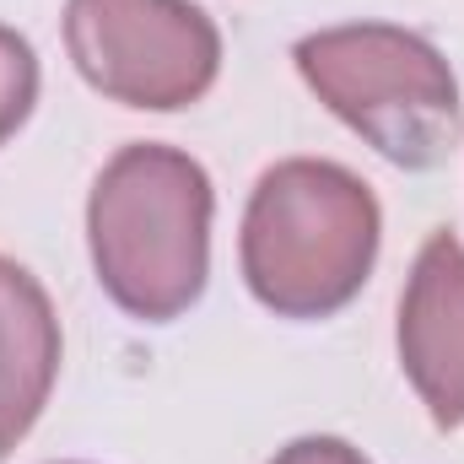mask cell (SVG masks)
<instances>
[{"mask_svg":"<svg viewBox=\"0 0 464 464\" xmlns=\"http://www.w3.org/2000/svg\"><path fill=\"white\" fill-rule=\"evenodd\" d=\"M400 367L421 394L427 416L464 427V243L432 232L400 297Z\"/></svg>","mask_w":464,"mask_h":464,"instance_id":"5","label":"cell"},{"mask_svg":"<svg viewBox=\"0 0 464 464\" xmlns=\"http://www.w3.org/2000/svg\"><path fill=\"white\" fill-rule=\"evenodd\" d=\"M38 103V54L16 27H0V146L27 124Z\"/></svg>","mask_w":464,"mask_h":464,"instance_id":"7","label":"cell"},{"mask_svg":"<svg viewBox=\"0 0 464 464\" xmlns=\"http://www.w3.org/2000/svg\"><path fill=\"white\" fill-rule=\"evenodd\" d=\"M383 211L372 189L324 157H286L259 173L243 211L248 292L281 319H330L378 259Z\"/></svg>","mask_w":464,"mask_h":464,"instance_id":"2","label":"cell"},{"mask_svg":"<svg viewBox=\"0 0 464 464\" xmlns=\"http://www.w3.org/2000/svg\"><path fill=\"white\" fill-rule=\"evenodd\" d=\"M65 49L87 87L151 114L200 103L222 71V33L189 0H71Z\"/></svg>","mask_w":464,"mask_h":464,"instance_id":"4","label":"cell"},{"mask_svg":"<svg viewBox=\"0 0 464 464\" xmlns=\"http://www.w3.org/2000/svg\"><path fill=\"white\" fill-rule=\"evenodd\" d=\"M270 464H367V459L351 449L346 438H297V443H286Z\"/></svg>","mask_w":464,"mask_h":464,"instance_id":"8","label":"cell"},{"mask_svg":"<svg viewBox=\"0 0 464 464\" xmlns=\"http://www.w3.org/2000/svg\"><path fill=\"white\" fill-rule=\"evenodd\" d=\"M303 82L335 119L389 157L394 168L427 173L449 162L464 135V103L449 60L405 27L389 22H351L308 33L292 49Z\"/></svg>","mask_w":464,"mask_h":464,"instance_id":"3","label":"cell"},{"mask_svg":"<svg viewBox=\"0 0 464 464\" xmlns=\"http://www.w3.org/2000/svg\"><path fill=\"white\" fill-rule=\"evenodd\" d=\"M211 179L206 168L157 140L109 157L87 200V243L103 292L135 319L184 314L211 276Z\"/></svg>","mask_w":464,"mask_h":464,"instance_id":"1","label":"cell"},{"mask_svg":"<svg viewBox=\"0 0 464 464\" xmlns=\"http://www.w3.org/2000/svg\"><path fill=\"white\" fill-rule=\"evenodd\" d=\"M60 372V319L33 270L0 254V459L33 432Z\"/></svg>","mask_w":464,"mask_h":464,"instance_id":"6","label":"cell"}]
</instances>
